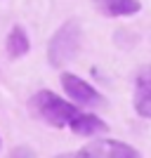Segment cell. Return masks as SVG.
Wrapping results in <instances>:
<instances>
[{
	"label": "cell",
	"instance_id": "obj_10",
	"mask_svg": "<svg viewBox=\"0 0 151 158\" xmlns=\"http://www.w3.org/2000/svg\"><path fill=\"white\" fill-rule=\"evenodd\" d=\"M54 158H73V153H59V156H54Z\"/></svg>",
	"mask_w": 151,
	"mask_h": 158
},
{
	"label": "cell",
	"instance_id": "obj_6",
	"mask_svg": "<svg viewBox=\"0 0 151 158\" xmlns=\"http://www.w3.org/2000/svg\"><path fill=\"white\" fill-rule=\"evenodd\" d=\"M92 5L104 17H132L142 10L139 0H92Z\"/></svg>",
	"mask_w": 151,
	"mask_h": 158
},
{
	"label": "cell",
	"instance_id": "obj_11",
	"mask_svg": "<svg viewBox=\"0 0 151 158\" xmlns=\"http://www.w3.org/2000/svg\"><path fill=\"white\" fill-rule=\"evenodd\" d=\"M0 146H2V139H0Z\"/></svg>",
	"mask_w": 151,
	"mask_h": 158
},
{
	"label": "cell",
	"instance_id": "obj_2",
	"mask_svg": "<svg viewBox=\"0 0 151 158\" xmlns=\"http://www.w3.org/2000/svg\"><path fill=\"white\" fill-rule=\"evenodd\" d=\"M31 109H33V113H36L38 118H43L47 125H52V127L71 125V120L80 113L78 109H76V104L61 99L59 94L50 92V90H40L38 94H33Z\"/></svg>",
	"mask_w": 151,
	"mask_h": 158
},
{
	"label": "cell",
	"instance_id": "obj_8",
	"mask_svg": "<svg viewBox=\"0 0 151 158\" xmlns=\"http://www.w3.org/2000/svg\"><path fill=\"white\" fill-rule=\"evenodd\" d=\"M28 50H31V40H28L26 31L21 26H12L10 35H7V54H10L12 59H19Z\"/></svg>",
	"mask_w": 151,
	"mask_h": 158
},
{
	"label": "cell",
	"instance_id": "obj_4",
	"mask_svg": "<svg viewBox=\"0 0 151 158\" xmlns=\"http://www.w3.org/2000/svg\"><path fill=\"white\" fill-rule=\"evenodd\" d=\"M61 87L71 97L73 104H80V106H102L104 104V97L99 94V90H94L90 83H85L83 78L73 76V73H61Z\"/></svg>",
	"mask_w": 151,
	"mask_h": 158
},
{
	"label": "cell",
	"instance_id": "obj_9",
	"mask_svg": "<svg viewBox=\"0 0 151 158\" xmlns=\"http://www.w3.org/2000/svg\"><path fill=\"white\" fill-rule=\"evenodd\" d=\"M10 158H36V153H33V149H28V146H17V149L10 153Z\"/></svg>",
	"mask_w": 151,
	"mask_h": 158
},
{
	"label": "cell",
	"instance_id": "obj_5",
	"mask_svg": "<svg viewBox=\"0 0 151 158\" xmlns=\"http://www.w3.org/2000/svg\"><path fill=\"white\" fill-rule=\"evenodd\" d=\"M135 111L151 118V64L142 66L135 76Z\"/></svg>",
	"mask_w": 151,
	"mask_h": 158
},
{
	"label": "cell",
	"instance_id": "obj_1",
	"mask_svg": "<svg viewBox=\"0 0 151 158\" xmlns=\"http://www.w3.org/2000/svg\"><path fill=\"white\" fill-rule=\"evenodd\" d=\"M80 43H83V28L78 21H66L57 28L50 45H47V61L54 69H64L69 61H73L80 52Z\"/></svg>",
	"mask_w": 151,
	"mask_h": 158
},
{
	"label": "cell",
	"instance_id": "obj_7",
	"mask_svg": "<svg viewBox=\"0 0 151 158\" xmlns=\"http://www.w3.org/2000/svg\"><path fill=\"white\" fill-rule=\"evenodd\" d=\"M69 127H71L76 135H80V137H94V135H104V132L109 130V125H106L99 116H94V113H83V111L71 120Z\"/></svg>",
	"mask_w": 151,
	"mask_h": 158
},
{
	"label": "cell",
	"instance_id": "obj_3",
	"mask_svg": "<svg viewBox=\"0 0 151 158\" xmlns=\"http://www.w3.org/2000/svg\"><path fill=\"white\" fill-rule=\"evenodd\" d=\"M73 158H142V153L118 139H94L73 153Z\"/></svg>",
	"mask_w": 151,
	"mask_h": 158
}]
</instances>
